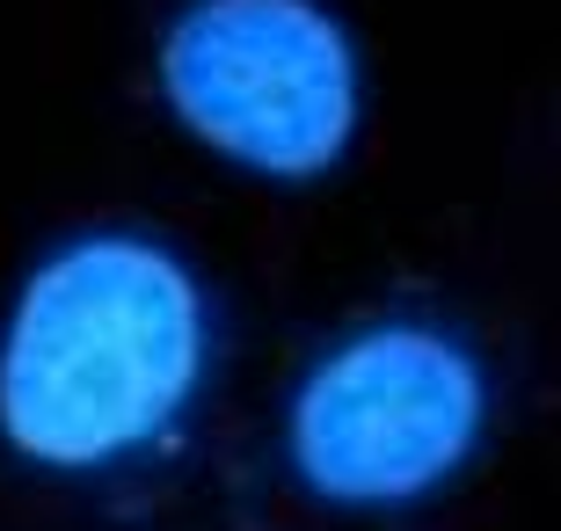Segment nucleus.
<instances>
[{
  "instance_id": "1",
  "label": "nucleus",
  "mask_w": 561,
  "mask_h": 531,
  "mask_svg": "<svg viewBox=\"0 0 561 531\" xmlns=\"http://www.w3.org/2000/svg\"><path fill=\"white\" fill-rule=\"evenodd\" d=\"M219 307L175 241L95 226L22 277L0 327V445L51 481H125L190 437Z\"/></svg>"
},
{
  "instance_id": "2",
  "label": "nucleus",
  "mask_w": 561,
  "mask_h": 531,
  "mask_svg": "<svg viewBox=\"0 0 561 531\" xmlns=\"http://www.w3.org/2000/svg\"><path fill=\"white\" fill-rule=\"evenodd\" d=\"M489 365L445 321L387 313L335 335L285 401V466L329 510H416L489 445Z\"/></svg>"
},
{
  "instance_id": "3",
  "label": "nucleus",
  "mask_w": 561,
  "mask_h": 531,
  "mask_svg": "<svg viewBox=\"0 0 561 531\" xmlns=\"http://www.w3.org/2000/svg\"><path fill=\"white\" fill-rule=\"evenodd\" d=\"M153 88L190 139L263 183H321L365 131V59L321 0H183Z\"/></svg>"
}]
</instances>
